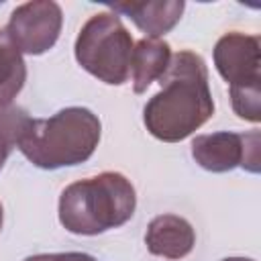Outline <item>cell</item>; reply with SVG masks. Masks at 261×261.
<instances>
[{
  "label": "cell",
  "mask_w": 261,
  "mask_h": 261,
  "mask_svg": "<svg viewBox=\"0 0 261 261\" xmlns=\"http://www.w3.org/2000/svg\"><path fill=\"white\" fill-rule=\"evenodd\" d=\"M159 84L161 90L143 108V122L155 139L179 143L212 118L214 100L202 55L194 51L171 53Z\"/></svg>",
  "instance_id": "obj_1"
},
{
  "label": "cell",
  "mask_w": 261,
  "mask_h": 261,
  "mask_svg": "<svg viewBox=\"0 0 261 261\" xmlns=\"http://www.w3.org/2000/svg\"><path fill=\"white\" fill-rule=\"evenodd\" d=\"M100 135L98 114L84 106H67L49 118H31L16 147L35 167L59 169L88 161Z\"/></svg>",
  "instance_id": "obj_2"
},
{
  "label": "cell",
  "mask_w": 261,
  "mask_h": 261,
  "mask_svg": "<svg viewBox=\"0 0 261 261\" xmlns=\"http://www.w3.org/2000/svg\"><path fill=\"white\" fill-rule=\"evenodd\" d=\"M137 208L130 179L118 171H102L69 184L59 196V222L71 234L94 237L128 222Z\"/></svg>",
  "instance_id": "obj_3"
},
{
  "label": "cell",
  "mask_w": 261,
  "mask_h": 261,
  "mask_svg": "<svg viewBox=\"0 0 261 261\" xmlns=\"http://www.w3.org/2000/svg\"><path fill=\"white\" fill-rule=\"evenodd\" d=\"M135 41L116 12L90 16L77 33L73 53L77 63L108 86H122L130 75Z\"/></svg>",
  "instance_id": "obj_4"
},
{
  "label": "cell",
  "mask_w": 261,
  "mask_h": 261,
  "mask_svg": "<svg viewBox=\"0 0 261 261\" xmlns=\"http://www.w3.org/2000/svg\"><path fill=\"white\" fill-rule=\"evenodd\" d=\"M261 135L259 130L251 133H230L218 130L210 135H198L192 141L194 161L212 173H226L234 167H243L251 173H257L261 167L259 159Z\"/></svg>",
  "instance_id": "obj_5"
},
{
  "label": "cell",
  "mask_w": 261,
  "mask_h": 261,
  "mask_svg": "<svg viewBox=\"0 0 261 261\" xmlns=\"http://www.w3.org/2000/svg\"><path fill=\"white\" fill-rule=\"evenodd\" d=\"M61 27L63 12L57 2L31 0L12 10L4 31L20 53L43 55L57 43Z\"/></svg>",
  "instance_id": "obj_6"
},
{
  "label": "cell",
  "mask_w": 261,
  "mask_h": 261,
  "mask_svg": "<svg viewBox=\"0 0 261 261\" xmlns=\"http://www.w3.org/2000/svg\"><path fill=\"white\" fill-rule=\"evenodd\" d=\"M212 57L230 88L261 82V43L257 35L226 33L216 41Z\"/></svg>",
  "instance_id": "obj_7"
},
{
  "label": "cell",
  "mask_w": 261,
  "mask_h": 261,
  "mask_svg": "<svg viewBox=\"0 0 261 261\" xmlns=\"http://www.w3.org/2000/svg\"><path fill=\"white\" fill-rule=\"evenodd\" d=\"M145 245L151 255L165 259H181L196 245L194 226L177 214H159L147 224Z\"/></svg>",
  "instance_id": "obj_8"
},
{
  "label": "cell",
  "mask_w": 261,
  "mask_h": 261,
  "mask_svg": "<svg viewBox=\"0 0 261 261\" xmlns=\"http://www.w3.org/2000/svg\"><path fill=\"white\" fill-rule=\"evenodd\" d=\"M186 8L184 0H147V2H116L110 10L128 16L137 29L149 39H159L169 33L181 18Z\"/></svg>",
  "instance_id": "obj_9"
},
{
  "label": "cell",
  "mask_w": 261,
  "mask_h": 261,
  "mask_svg": "<svg viewBox=\"0 0 261 261\" xmlns=\"http://www.w3.org/2000/svg\"><path fill=\"white\" fill-rule=\"evenodd\" d=\"M171 59V47L169 43L161 39H141L133 47L130 55V82H133V92L143 94L147 88L163 75Z\"/></svg>",
  "instance_id": "obj_10"
},
{
  "label": "cell",
  "mask_w": 261,
  "mask_h": 261,
  "mask_svg": "<svg viewBox=\"0 0 261 261\" xmlns=\"http://www.w3.org/2000/svg\"><path fill=\"white\" fill-rule=\"evenodd\" d=\"M27 82V63L4 29H0V104H12Z\"/></svg>",
  "instance_id": "obj_11"
},
{
  "label": "cell",
  "mask_w": 261,
  "mask_h": 261,
  "mask_svg": "<svg viewBox=\"0 0 261 261\" xmlns=\"http://www.w3.org/2000/svg\"><path fill=\"white\" fill-rule=\"evenodd\" d=\"M31 116L24 108L16 104H0V171L10 155V151L18 145L22 130L27 128Z\"/></svg>",
  "instance_id": "obj_12"
},
{
  "label": "cell",
  "mask_w": 261,
  "mask_h": 261,
  "mask_svg": "<svg viewBox=\"0 0 261 261\" xmlns=\"http://www.w3.org/2000/svg\"><path fill=\"white\" fill-rule=\"evenodd\" d=\"M230 104L239 118L249 122L261 120V82L230 88Z\"/></svg>",
  "instance_id": "obj_13"
},
{
  "label": "cell",
  "mask_w": 261,
  "mask_h": 261,
  "mask_svg": "<svg viewBox=\"0 0 261 261\" xmlns=\"http://www.w3.org/2000/svg\"><path fill=\"white\" fill-rule=\"evenodd\" d=\"M24 261H98V259L88 253L69 251V253H39V255L27 257Z\"/></svg>",
  "instance_id": "obj_14"
},
{
  "label": "cell",
  "mask_w": 261,
  "mask_h": 261,
  "mask_svg": "<svg viewBox=\"0 0 261 261\" xmlns=\"http://www.w3.org/2000/svg\"><path fill=\"white\" fill-rule=\"evenodd\" d=\"M222 261H255V259H249V257H226Z\"/></svg>",
  "instance_id": "obj_15"
},
{
  "label": "cell",
  "mask_w": 261,
  "mask_h": 261,
  "mask_svg": "<svg viewBox=\"0 0 261 261\" xmlns=\"http://www.w3.org/2000/svg\"><path fill=\"white\" fill-rule=\"evenodd\" d=\"M2 224H4V210H2V204H0V230H2Z\"/></svg>",
  "instance_id": "obj_16"
}]
</instances>
